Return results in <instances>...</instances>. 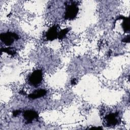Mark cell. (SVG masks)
<instances>
[{"instance_id": "1", "label": "cell", "mask_w": 130, "mask_h": 130, "mask_svg": "<svg viewBox=\"0 0 130 130\" xmlns=\"http://www.w3.org/2000/svg\"><path fill=\"white\" fill-rule=\"evenodd\" d=\"M78 12V7L77 4L72 2L66 6L64 17L67 20L74 19Z\"/></svg>"}, {"instance_id": "2", "label": "cell", "mask_w": 130, "mask_h": 130, "mask_svg": "<svg viewBox=\"0 0 130 130\" xmlns=\"http://www.w3.org/2000/svg\"><path fill=\"white\" fill-rule=\"evenodd\" d=\"M1 41L7 46L11 45L14 40H18L19 36L17 34L12 32H7L1 34L0 35Z\"/></svg>"}, {"instance_id": "3", "label": "cell", "mask_w": 130, "mask_h": 130, "mask_svg": "<svg viewBox=\"0 0 130 130\" xmlns=\"http://www.w3.org/2000/svg\"><path fill=\"white\" fill-rule=\"evenodd\" d=\"M43 79L42 72L40 70L34 71L28 78L29 83L33 86H37L42 82Z\"/></svg>"}, {"instance_id": "4", "label": "cell", "mask_w": 130, "mask_h": 130, "mask_svg": "<svg viewBox=\"0 0 130 130\" xmlns=\"http://www.w3.org/2000/svg\"><path fill=\"white\" fill-rule=\"evenodd\" d=\"M106 125L107 126H115L120 122V118L118 112L112 113L107 115L105 117Z\"/></svg>"}, {"instance_id": "5", "label": "cell", "mask_w": 130, "mask_h": 130, "mask_svg": "<svg viewBox=\"0 0 130 130\" xmlns=\"http://www.w3.org/2000/svg\"><path fill=\"white\" fill-rule=\"evenodd\" d=\"M23 117L26 123H31L32 121L38 117V113L33 110H26L23 113Z\"/></svg>"}, {"instance_id": "6", "label": "cell", "mask_w": 130, "mask_h": 130, "mask_svg": "<svg viewBox=\"0 0 130 130\" xmlns=\"http://www.w3.org/2000/svg\"><path fill=\"white\" fill-rule=\"evenodd\" d=\"M58 35L57 27L56 26H53L46 32L45 37L47 40L53 41L58 37Z\"/></svg>"}, {"instance_id": "7", "label": "cell", "mask_w": 130, "mask_h": 130, "mask_svg": "<svg viewBox=\"0 0 130 130\" xmlns=\"http://www.w3.org/2000/svg\"><path fill=\"white\" fill-rule=\"evenodd\" d=\"M47 91L44 89H39L35 91L34 92L29 94L28 95V97L29 99L34 100L36 99L40 98L41 97H42L46 94Z\"/></svg>"}, {"instance_id": "8", "label": "cell", "mask_w": 130, "mask_h": 130, "mask_svg": "<svg viewBox=\"0 0 130 130\" xmlns=\"http://www.w3.org/2000/svg\"><path fill=\"white\" fill-rule=\"evenodd\" d=\"M121 19L123 20V22L121 24L122 27L124 32H129V18L125 17L123 16H121Z\"/></svg>"}, {"instance_id": "9", "label": "cell", "mask_w": 130, "mask_h": 130, "mask_svg": "<svg viewBox=\"0 0 130 130\" xmlns=\"http://www.w3.org/2000/svg\"><path fill=\"white\" fill-rule=\"evenodd\" d=\"M1 51L5 52L12 56L14 55L16 53V49L13 47H8V48H5L3 49H1Z\"/></svg>"}, {"instance_id": "10", "label": "cell", "mask_w": 130, "mask_h": 130, "mask_svg": "<svg viewBox=\"0 0 130 130\" xmlns=\"http://www.w3.org/2000/svg\"><path fill=\"white\" fill-rule=\"evenodd\" d=\"M69 31V29L68 28H66L62 29L58 32L57 38L59 39V40L63 39L65 37V36H66V35L67 34Z\"/></svg>"}, {"instance_id": "11", "label": "cell", "mask_w": 130, "mask_h": 130, "mask_svg": "<svg viewBox=\"0 0 130 130\" xmlns=\"http://www.w3.org/2000/svg\"><path fill=\"white\" fill-rule=\"evenodd\" d=\"M21 112V111L20 110H15L13 112V115L14 117H16Z\"/></svg>"}, {"instance_id": "12", "label": "cell", "mask_w": 130, "mask_h": 130, "mask_svg": "<svg viewBox=\"0 0 130 130\" xmlns=\"http://www.w3.org/2000/svg\"><path fill=\"white\" fill-rule=\"evenodd\" d=\"M124 43H128L129 42V36H128L126 38H125L124 39H123L122 41Z\"/></svg>"}, {"instance_id": "13", "label": "cell", "mask_w": 130, "mask_h": 130, "mask_svg": "<svg viewBox=\"0 0 130 130\" xmlns=\"http://www.w3.org/2000/svg\"><path fill=\"white\" fill-rule=\"evenodd\" d=\"M77 83V80L76 79H73L72 81H71V84L72 85H75Z\"/></svg>"}]
</instances>
